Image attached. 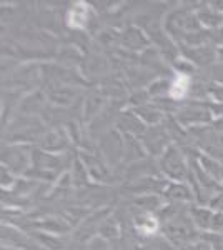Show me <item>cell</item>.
Returning <instances> with one entry per match:
<instances>
[{"label":"cell","mask_w":223,"mask_h":250,"mask_svg":"<svg viewBox=\"0 0 223 250\" xmlns=\"http://www.w3.org/2000/svg\"><path fill=\"white\" fill-rule=\"evenodd\" d=\"M88 14V5L85 2H77L72 10L68 12V27L72 29H83L85 20H87Z\"/></svg>","instance_id":"1"},{"label":"cell","mask_w":223,"mask_h":250,"mask_svg":"<svg viewBox=\"0 0 223 250\" xmlns=\"http://www.w3.org/2000/svg\"><path fill=\"white\" fill-rule=\"evenodd\" d=\"M188 87H190V77L185 74H177L175 80H173L172 87H170V95L173 99H183L188 92Z\"/></svg>","instance_id":"2"},{"label":"cell","mask_w":223,"mask_h":250,"mask_svg":"<svg viewBox=\"0 0 223 250\" xmlns=\"http://www.w3.org/2000/svg\"><path fill=\"white\" fill-rule=\"evenodd\" d=\"M137 227L140 229L143 233H147V235H150V233H155L157 232V229H158V224H157V220L153 219V217H147L145 220H142Z\"/></svg>","instance_id":"3"}]
</instances>
